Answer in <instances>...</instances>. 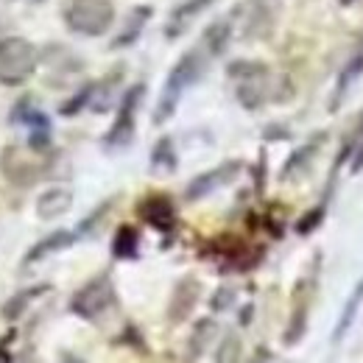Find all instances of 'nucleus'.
Here are the masks:
<instances>
[{
	"instance_id": "nucleus-5",
	"label": "nucleus",
	"mask_w": 363,
	"mask_h": 363,
	"mask_svg": "<svg viewBox=\"0 0 363 363\" xmlns=\"http://www.w3.org/2000/svg\"><path fill=\"white\" fill-rule=\"evenodd\" d=\"M112 302H115V288H112V279L104 274V277L90 279V282L73 296L70 311L82 318H98Z\"/></svg>"
},
{
	"instance_id": "nucleus-27",
	"label": "nucleus",
	"mask_w": 363,
	"mask_h": 363,
	"mask_svg": "<svg viewBox=\"0 0 363 363\" xmlns=\"http://www.w3.org/2000/svg\"><path fill=\"white\" fill-rule=\"evenodd\" d=\"M338 3H341V6H352L355 0H338Z\"/></svg>"
},
{
	"instance_id": "nucleus-8",
	"label": "nucleus",
	"mask_w": 363,
	"mask_h": 363,
	"mask_svg": "<svg viewBox=\"0 0 363 363\" xmlns=\"http://www.w3.org/2000/svg\"><path fill=\"white\" fill-rule=\"evenodd\" d=\"M216 0H184L179 3L171 14H168V20H165V40H179L182 34H187V28L213 6Z\"/></svg>"
},
{
	"instance_id": "nucleus-28",
	"label": "nucleus",
	"mask_w": 363,
	"mask_h": 363,
	"mask_svg": "<svg viewBox=\"0 0 363 363\" xmlns=\"http://www.w3.org/2000/svg\"><path fill=\"white\" fill-rule=\"evenodd\" d=\"M34 3H43V0H34Z\"/></svg>"
},
{
	"instance_id": "nucleus-23",
	"label": "nucleus",
	"mask_w": 363,
	"mask_h": 363,
	"mask_svg": "<svg viewBox=\"0 0 363 363\" xmlns=\"http://www.w3.org/2000/svg\"><path fill=\"white\" fill-rule=\"evenodd\" d=\"M92 87H95V84H87V87L79 92V95H73V98H70V101L62 106V115H76L79 109H84V106L92 101Z\"/></svg>"
},
{
	"instance_id": "nucleus-12",
	"label": "nucleus",
	"mask_w": 363,
	"mask_h": 363,
	"mask_svg": "<svg viewBox=\"0 0 363 363\" xmlns=\"http://www.w3.org/2000/svg\"><path fill=\"white\" fill-rule=\"evenodd\" d=\"M361 76H363V40H361V45H358V50L350 56V62H347V67L341 70V76H338V84H335V92H333L330 109H338V106H341L347 90H350Z\"/></svg>"
},
{
	"instance_id": "nucleus-17",
	"label": "nucleus",
	"mask_w": 363,
	"mask_h": 363,
	"mask_svg": "<svg viewBox=\"0 0 363 363\" xmlns=\"http://www.w3.org/2000/svg\"><path fill=\"white\" fill-rule=\"evenodd\" d=\"M137 252H140V235L135 227H121L115 232V240H112V255L118 260H135Z\"/></svg>"
},
{
	"instance_id": "nucleus-21",
	"label": "nucleus",
	"mask_w": 363,
	"mask_h": 363,
	"mask_svg": "<svg viewBox=\"0 0 363 363\" xmlns=\"http://www.w3.org/2000/svg\"><path fill=\"white\" fill-rule=\"evenodd\" d=\"M361 302H363V277H361V282L355 285L352 296L347 299V308H344V313H341V321H338V327H335V341H341V338H344V333L350 330V324H352V318H355V313H358Z\"/></svg>"
},
{
	"instance_id": "nucleus-10",
	"label": "nucleus",
	"mask_w": 363,
	"mask_h": 363,
	"mask_svg": "<svg viewBox=\"0 0 363 363\" xmlns=\"http://www.w3.org/2000/svg\"><path fill=\"white\" fill-rule=\"evenodd\" d=\"M73 207V190L70 187H50L45 193H40L37 199V216L43 221H53L59 216H65Z\"/></svg>"
},
{
	"instance_id": "nucleus-16",
	"label": "nucleus",
	"mask_w": 363,
	"mask_h": 363,
	"mask_svg": "<svg viewBox=\"0 0 363 363\" xmlns=\"http://www.w3.org/2000/svg\"><path fill=\"white\" fill-rule=\"evenodd\" d=\"M151 20V6H137L132 9V14H129V20H126V26H123V31H121V37H115V48H126L137 43L140 40V31L145 28V23Z\"/></svg>"
},
{
	"instance_id": "nucleus-15",
	"label": "nucleus",
	"mask_w": 363,
	"mask_h": 363,
	"mask_svg": "<svg viewBox=\"0 0 363 363\" xmlns=\"http://www.w3.org/2000/svg\"><path fill=\"white\" fill-rule=\"evenodd\" d=\"M196 299H199V282H196V279H190V277H187V279H182L179 285H177V291H174L171 318H174V321H182V318L193 311Z\"/></svg>"
},
{
	"instance_id": "nucleus-20",
	"label": "nucleus",
	"mask_w": 363,
	"mask_h": 363,
	"mask_svg": "<svg viewBox=\"0 0 363 363\" xmlns=\"http://www.w3.org/2000/svg\"><path fill=\"white\" fill-rule=\"evenodd\" d=\"M151 168L157 171H174L177 168V154H174V140L171 137H162L154 151H151Z\"/></svg>"
},
{
	"instance_id": "nucleus-9",
	"label": "nucleus",
	"mask_w": 363,
	"mask_h": 363,
	"mask_svg": "<svg viewBox=\"0 0 363 363\" xmlns=\"http://www.w3.org/2000/svg\"><path fill=\"white\" fill-rule=\"evenodd\" d=\"M238 171H240V162H224V165H218V168L196 177V179L187 184V199L190 201H199V199L216 193L218 187H224V184H229V182L235 179Z\"/></svg>"
},
{
	"instance_id": "nucleus-14",
	"label": "nucleus",
	"mask_w": 363,
	"mask_h": 363,
	"mask_svg": "<svg viewBox=\"0 0 363 363\" xmlns=\"http://www.w3.org/2000/svg\"><path fill=\"white\" fill-rule=\"evenodd\" d=\"M249 6H252V11L246 14V28H249V34L266 37V31L272 28L277 0H249Z\"/></svg>"
},
{
	"instance_id": "nucleus-11",
	"label": "nucleus",
	"mask_w": 363,
	"mask_h": 363,
	"mask_svg": "<svg viewBox=\"0 0 363 363\" xmlns=\"http://www.w3.org/2000/svg\"><path fill=\"white\" fill-rule=\"evenodd\" d=\"M140 216L143 221H148L151 227L162 229V232L174 227V204L165 196H148L145 201H140Z\"/></svg>"
},
{
	"instance_id": "nucleus-22",
	"label": "nucleus",
	"mask_w": 363,
	"mask_h": 363,
	"mask_svg": "<svg viewBox=\"0 0 363 363\" xmlns=\"http://www.w3.org/2000/svg\"><path fill=\"white\" fill-rule=\"evenodd\" d=\"M40 294H45V285H40V288H31V291H23V294H17L14 299H9L6 302V308H3V316L6 318H17L26 308H28V302L31 299H37Z\"/></svg>"
},
{
	"instance_id": "nucleus-2",
	"label": "nucleus",
	"mask_w": 363,
	"mask_h": 363,
	"mask_svg": "<svg viewBox=\"0 0 363 363\" xmlns=\"http://www.w3.org/2000/svg\"><path fill=\"white\" fill-rule=\"evenodd\" d=\"M65 23L70 31L82 37H101L115 23V3L112 0H67Z\"/></svg>"
},
{
	"instance_id": "nucleus-13",
	"label": "nucleus",
	"mask_w": 363,
	"mask_h": 363,
	"mask_svg": "<svg viewBox=\"0 0 363 363\" xmlns=\"http://www.w3.org/2000/svg\"><path fill=\"white\" fill-rule=\"evenodd\" d=\"M73 240H76V235H73V232H67V229H59V232H53V235L43 238L37 246H31L23 263H26V266H28V263H37V260H43V257L53 255V252H62V249L73 246Z\"/></svg>"
},
{
	"instance_id": "nucleus-1",
	"label": "nucleus",
	"mask_w": 363,
	"mask_h": 363,
	"mask_svg": "<svg viewBox=\"0 0 363 363\" xmlns=\"http://www.w3.org/2000/svg\"><path fill=\"white\" fill-rule=\"evenodd\" d=\"M210 59H213V53L204 48V43H199V45L190 48L179 62L174 65V70L168 73V82L162 87V95L157 101V109H154V123L157 126L165 123L177 112V104H179L182 92L187 90V87H193L201 79V73H204V67H207Z\"/></svg>"
},
{
	"instance_id": "nucleus-25",
	"label": "nucleus",
	"mask_w": 363,
	"mask_h": 363,
	"mask_svg": "<svg viewBox=\"0 0 363 363\" xmlns=\"http://www.w3.org/2000/svg\"><path fill=\"white\" fill-rule=\"evenodd\" d=\"M352 171L358 174V171H363V137H361V143L355 145V157H352Z\"/></svg>"
},
{
	"instance_id": "nucleus-26",
	"label": "nucleus",
	"mask_w": 363,
	"mask_h": 363,
	"mask_svg": "<svg viewBox=\"0 0 363 363\" xmlns=\"http://www.w3.org/2000/svg\"><path fill=\"white\" fill-rule=\"evenodd\" d=\"M0 363H11V355L6 350H0Z\"/></svg>"
},
{
	"instance_id": "nucleus-18",
	"label": "nucleus",
	"mask_w": 363,
	"mask_h": 363,
	"mask_svg": "<svg viewBox=\"0 0 363 363\" xmlns=\"http://www.w3.org/2000/svg\"><path fill=\"white\" fill-rule=\"evenodd\" d=\"M229 37H232V23H229V20H216V23L204 31L201 43H204V48H207L213 56H218V53H224Z\"/></svg>"
},
{
	"instance_id": "nucleus-6",
	"label": "nucleus",
	"mask_w": 363,
	"mask_h": 363,
	"mask_svg": "<svg viewBox=\"0 0 363 363\" xmlns=\"http://www.w3.org/2000/svg\"><path fill=\"white\" fill-rule=\"evenodd\" d=\"M143 92H145V87H143V84H135L132 90L123 95L121 109H118V118H115L109 135L104 140L109 148H121V145H129V143H132V137H135V115H137L140 101H143Z\"/></svg>"
},
{
	"instance_id": "nucleus-19",
	"label": "nucleus",
	"mask_w": 363,
	"mask_h": 363,
	"mask_svg": "<svg viewBox=\"0 0 363 363\" xmlns=\"http://www.w3.org/2000/svg\"><path fill=\"white\" fill-rule=\"evenodd\" d=\"M321 140H324V135H316L308 145H302L299 151H294V154H291V160H288V162H285V168H282V179H291L296 171H302V168L313 160V154L318 151V143H321Z\"/></svg>"
},
{
	"instance_id": "nucleus-7",
	"label": "nucleus",
	"mask_w": 363,
	"mask_h": 363,
	"mask_svg": "<svg viewBox=\"0 0 363 363\" xmlns=\"http://www.w3.org/2000/svg\"><path fill=\"white\" fill-rule=\"evenodd\" d=\"M0 168H3L6 179L14 184H34L43 177V165L34 162V157L23 154L20 148H6L0 157Z\"/></svg>"
},
{
	"instance_id": "nucleus-3",
	"label": "nucleus",
	"mask_w": 363,
	"mask_h": 363,
	"mask_svg": "<svg viewBox=\"0 0 363 363\" xmlns=\"http://www.w3.org/2000/svg\"><path fill=\"white\" fill-rule=\"evenodd\" d=\"M37 70V48L23 37L0 40V84L17 87Z\"/></svg>"
},
{
	"instance_id": "nucleus-4",
	"label": "nucleus",
	"mask_w": 363,
	"mask_h": 363,
	"mask_svg": "<svg viewBox=\"0 0 363 363\" xmlns=\"http://www.w3.org/2000/svg\"><path fill=\"white\" fill-rule=\"evenodd\" d=\"M227 76L238 84V101L246 109L263 106V101L269 95V82H272V73H269L266 65H260V62H232L227 67Z\"/></svg>"
},
{
	"instance_id": "nucleus-24",
	"label": "nucleus",
	"mask_w": 363,
	"mask_h": 363,
	"mask_svg": "<svg viewBox=\"0 0 363 363\" xmlns=\"http://www.w3.org/2000/svg\"><path fill=\"white\" fill-rule=\"evenodd\" d=\"M321 218H324V204H321V207H316V210H311V213H308V216H305V218L296 224V232H299V235L313 232V229L321 224Z\"/></svg>"
}]
</instances>
